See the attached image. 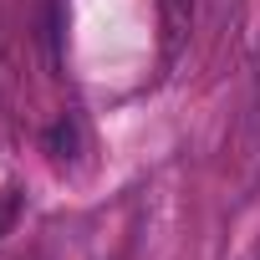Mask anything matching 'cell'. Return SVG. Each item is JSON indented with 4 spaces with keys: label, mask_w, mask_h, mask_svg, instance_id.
Masks as SVG:
<instances>
[{
    "label": "cell",
    "mask_w": 260,
    "mask_h": 260,
    "mask_svg": "<svg viewBox=\"0 0 260 260\" xmlns=\"http://www.w3.org/2000/svg\"><path fill=\"white\" fill-rule=\"evenodd\" d=\"M16 214H21V194H16V189H6V194H0V230H11V224H16Z\"/></svg>",
    "instance_id": "1"
}]
</instances>
